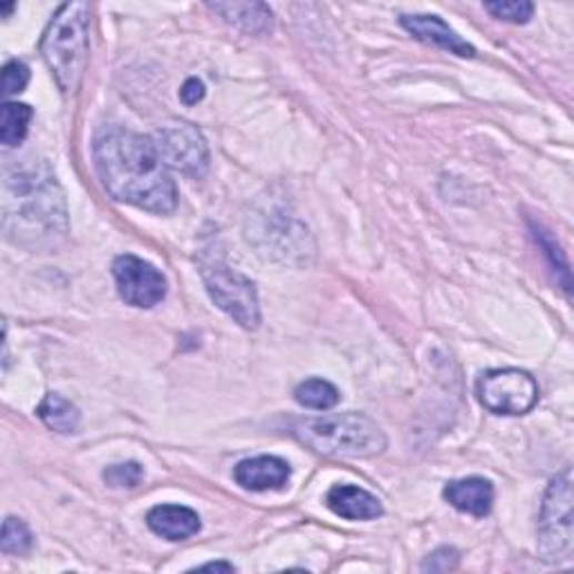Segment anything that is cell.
Returning <instances> with one entry per match:
<instances>
[{
	"mask_svg": "<svg viewBox=\"0 0 574 574\" xmlns=\"http://www.w3.org/2000/svg\"><path fill=\"white\" fill-rule=\"evenodd\" d=\"M142 476H144V470L138 463L112 465L103 472V481L110 487H135V485H140Z\"/></svg>",
	"mask_w": 574,
	"mask_h": 574,
	"instance_id": "obj_21",
	"label": "cell"
},
{
	"mask_svg": "<svg viewBox=\"0 0 574 574\" xmlns=\"http://www.w3.org/2000/svg\"><path fill=\"white\" fill-rule=\"evenodd\" d=\"M92 158L110 198L160 215L175 211L178 189L151 138L118 127L103 129L94 138Z\"/></svg>",
	"mask_w": 574,
	"mask_h": 574,
	"instance_id": "obj_1",
	"label": "cell"
},
{
	"mask_svg": "<svg viewBox=\"0 0 574 574\" xmlns=\"http://www.w3.org/2000/svg\"><path fill=\"white\" fill-rule=\"evenodd\" d=\"M88 26L90 6L66 3L50 21L41 41V54L66 97L77 92L85 70Z\"/></svg>",
	"mask_w": 574,
	"mask_h": 574,
	"instance_id": "obj_4",
	"label": "cell"
},
{
	"mask_svg": "<svg viewBox=\"0 0 574 574\" xmlns=\"http://www.w3.org/2000/svg\"><path fill=\"white\" fill-rule=\"evenodd\" d=\"M400 26L417 41L426 46H435L440 50H446L457 57H474L476 50L470 46L463 37H457L440 17L433 14H413V17H402Z\"/></svg>",
	"mask_w": 574,
	"mask_h": 574,
	"instance_id": "obj_10",
	"label": "cell"
},
{
	"mask_svg": "<svg viewBox=\"0 0 574 574\" xmlns=\"http://www.w3.org/2000/svg\"><path fill=\"white\" fill-rule=\"evenodd\" d=\"M292 435L319 455L328 457H375L386 449V435L364 413H330L299 420Z\"/></svg>",
	"mask_w": 574,
	"mask_h": 574,
	"instance_id": "obj_3",
	"label": "cell"
},
{
	"mask_svg": "<svg viewBox=\"0 0 574 574\" xmlns=\"http://www.w3.org/2000/svg\"><path fill=\"white\" fill-rule=\"evenodd\" d=\"M457 561H461V552H457L455 547L444 545L426 556V561L422 563V570L424 572H449L457 565Z\"/></svg>",
	"mask_w": 574,
	"mask_h": 574,
	"instance_id": "obj_24",
	"label": "cell"
},
{
	"mask_svg": "<svg viewBox=\"0 0 574 574\" xmlns=\"http://www.w3.org/2000/svg\"><path fill=\"white\" fill-rule=\"evenodd\" d=\"M534 236L541 243V248L545 250V256L550 259V265L554 268V272H561V276H563L561 281H563L565 292H570V270H567V263H565L558 245L552 241V236H547V232H543L541 226H534Z\"/></svg>",
	"mask_w": 574,
	"mask_h": 574,
	"instance_id": "obj_22",
	"label": "cell"
},
{
	"mask_svg": "<svg viewBox=\"0 0 574 574\" xmlns=\"http://www.w3.org/2000/svg\"><path fill=\"white\" fill-rule=\"evenodd\" d=\"M198 265L211 301L239 325L256 330L261 323L256 285L245 274L229 265L213 245L200 250Z\"/></svg>",
	"mask_w": 574,
	"mask_h": 574,
	"instance_id": "obj_5",
	"label": "cell"
},
{
	"mask_svg": "<svg viewBox=\"0 0 574 574\" xmlns=\"http://www.w3.org/2000/svg\"><path fill=\"white\" fill-rule=\"evenodd\" d=\"M112 276L120 296L133 308H153L167 296V279L151 263L124 254L112 263Z\"/></svg>",
	"mask_w": 574,
	"mask_h": 574,
	"instance_id": "obj_9",
	"label": "cell"
},
{
	"mask_svg": "<svg viewBox=\"0 0 574 574\" xmlns=\"http://www.w3.org/2000/svg\"><path fill=\"white\" fill-rule=\"evenodd\" d=\"M153 144L167 169H175L191 178H202L209 169V147L202 133L182 120L162 124L153 133Z\"/></svg>",
	"mask_w": 574,
	"mask_h": 574,
	"instance_id": "obj_8",
	"label": "cell"
},
{
	"mask_svg": "<svg viewBox=\"0 0 574 574\" xmlns=\"http://www.w3.org/2000/svg\"><path fill=\"white\" fill-rule=\"evenodd\" d=\"M37 415L50 431H57V433H74L81 420L79 409L57 393H48L43 397V402L37 409Z\"/></svg>",
	"mask_w": 574,
	"mask_h": 574,
	"instance_id": "obj_16",
	"label": "cell"
},
{
	"mask_svg": "<svg viewBox=\"0 0 574 574\" xmlns=\"http://www.w3.org/2000/svg\"><path fill=\"white\" fill-rule=\"evenodd\" d=\"M30 83V68L23 61H8L3 68V94L14 97Z\"/></svg>",
	"mask_w": 574,
	"mask_h": 574,
	"instance_id": "obj_23",
	"label": "cell"
},
{
	"mask_svg": "<svg viewBox=\"0 0 574 574\" xmlns=\"http://www.w3.org/2000/svg\"><path fill=\"white\" fill-rule=\"evenodd\" d=\"M32 114L34 112L28 103L6 101L3 112H0V140H3L8 149H14L26 140Z\"/></svg>",
	"mask_w": 574,
	"mask_h": 574,
	"instance_id": "obj_17",
	"label": "cell"
},
{
	"mask_svg": "<svg viewBox=\"0 0 574 574\" xmlns=\"http://www.w3.org/2000/svg\"><path fill=\"white\" fill-rule=\"evenodd\" d=\"M290 465L276 455L248 457L234 470V481L248 492H270L283 490L290 481Z\"/></svg>",
	"mask_w": 574,
	"mask_h": 574,
	"instance_id": "obj_11",
	"label": "cell"
},
{
	"mask_svg": "<svg viewBox=\"0 0 574 574\" xmlns=\"http://www.w3.org/2000/svg\"><path fill=\"white\" fill-rule=\"evenodd\" d=\"M574 550L572 534V472L563 470L543 499L538 518V554L545 563L570 561Z\"/></svg>",
	"mask_w": 574,
	"mask_h": 574,
	"instance_id": "obj_6",
	"label": "cell"
},
{
	"mask_svg": "<svg viewBox=\"0 0 574 574\" xmlns=\"http://www.w3.org/2000/svg\"><path fill=\"white\" fill-rule=\"evenodd\" d=\"M180 99H182V103H187V105H195L198 101L204 99V83H202L200 79H195V77L187 79L184 85H182V90H180Z\"/></svg>",
	"mask_w": 574,
	"mask_h": 574,
	"instance_id": "obj_25",
	"label": "cell"
},
{
	"mask_svg": "<svg viewBox=\"0 0 574 574\" xmlns=\"http://www.w3.org/2000/svg\"><path fill=\"white\" fill-rule=\"evenodd\" d=\"M151 532L167 541H187L200 532V516L184 505H158L147 514Z\"/></svg>",
	"mask_w": 574,
	"mask_h": 574,
	"instance_id": "obj_14",
	"label": "cell"
},
{
	"mask_svg": "<svg viewBox=\"0 0 574 574\" xmlns=\"http://www.w3.org/2000/svg\"><path fill=\"white\" fill-rule=\"evenodd\" d=\"M325 505L349 521H373L384 514L377 496L358 485H334L325 496Z\"/></svg>",
	"mask_w": 574,
	"mask_h": 574,
	"instance_id": "obj_12",
	"label": "cell"
},
{
	"mask_svg": "<svg viewBox=\"0 0 574 574\" xmlns=\"http://www.w3.org/2000/svg\"><path fill=\"white\" fill-rule=\"evenodd\" d=\"M3 232L26 248H50L68 234V207L57 175L46 162L6 169Z\"/></svg>",
	"mask_w": 574,
	"mask_h": 574,
	"instance_id": "obj_2",
	"label": "cell"
},
{
	"mask_svg": "<svg viewBox=\"0 0 574 574\" xmlns=\"http://www.w3.org/2000/svg\"><path fill=\"white\" fill-rule=\"evenodd\" d=\"M32 543H34V536L30 532V527L14 518V516H8L6 523H3V538H0V550H3L6 554H28L32 550Z\"/></svg>",
	"mask_w": 574,
	"mask_h": 574,
	"instance_id": "obj_19",
	"label": "cell"
},
{
	"mask_svg": "<svg viewBox=\"0 0 574 574\" xmlns=\"http://www.w3.org/2000/svg\"><path fill=\"white\" fill-rule=\"evenodd\" d=\"M209 10L248 34H268L272 30V10L265 3H209Z\"/></svg>",
	"mask_w": 574,
	"mask_h": 574,
	"instance_id": "obj_15",
	"label": "cell"
},
{
	"mask_svg": "<svg viewBox=\"0 0 574 574\" xmlns=\"http://www.w3.org/2000/svg\"><path fill=\"white\" fill-rule=\"evenodd\" d=\"M444 499L449 505H453L457 512H465L472 516H487L494 505V487L490 481L472 476L463 481H451L444 487Z\"/></svg>",
	"mask_w": 574,
	"mask_h": 574,
	"instance_id": "obj_13",
	"label": "cell"
},
{
	"mask_svg": "<svg viewBox=\"0 0 574 574\" xmlns=\"http://www.w3.org/2000/svg\"><path fill=\"white\" fill-rule=\"evenodd\" d=\"M198 570H224V572H234L236 567L232 563H204Z\"/></svg>",
	"mask_w": 574,
	"mask_h": 574,
	"instance_id": "obj_26",
	"label": "cell"
},
{
	"mask_svg": "<svg viewBox=\"0 0 574 574\" xmlns=\"http://www.w3.org/2000/svg\"><path fill=\"white\" fill-rule=\"evenodd\" d=\"M339 391L334 384H330L328 380H319V377H312V380H305L296 386L294 391V400L305 406V409H312V411H328V409H334L339 404Z\"/></svg>",
	"mask_w": 574,
	"mask_h": 574,
	"instance_id": "obj_18",
	"label": "cell"
},
{
	"mask_svg": "<svg viewBox=\"0 0 574 574\" xmlns=\"http://www.w3.org/2000/svg\"><path fill=\"white\" fill-rule=\"evenodd\" d=\"M17 10V6H6V8H0V12L3 14H10V12H14Z\"/></svg>",
	"mask_w": 574,
	"mask_h": 574,
	"instance_id": "obj_27",
	"label": "cell"
},
{
	"mask_svg": "<svg viewBox=\"0 0 574 574\" xmlns=\"http://www.w3.org/2000/svg\"><path fill=\"white\" fill-rule=\"evenodd\" d=\"M481 404L496 415H523L538 402V384L521 369L487 371L476 382Z\"/></svg>",
	"mask_w": 574,
	"mask_h": 574,
	"instance_id": "obj_7",
	"label": "cell"
},
{
	"mask_svg": "<svg viewBox=\"0 0 574 574\" xmlns=\"http://www.w3.org/2000/svg\"><path fill=\"white\" fill-rule=\"evenodd\" d=\"M485 12L499 21L523 26L532 19L534 6L527 3V0H494V3H485Z\"/></svg>",
	"mask_w": 574,
	"mask_h": 574,
	"instance_id": "obj_20",
	"label": "cell"
}]
</instances>
